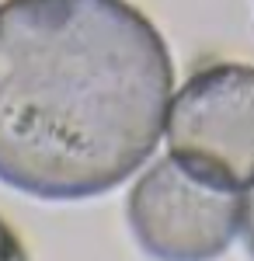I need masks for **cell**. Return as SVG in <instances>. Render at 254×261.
Here are the masks:
<instances>
[{
    "mask_svg": "<svg viewBox=\"0 0 254 261\" xmlns=\"http://www.w3.org/2000/svg\"><path fill=\"white\" fill-rule=\"evenodd\" d=\"M171 49L125 0L0 4V181L45 202L94 199L160 143Z\"/></svg>",
    "mask_w": 254,
    "mask_h": 261,
    "instance_id": "obj_1",
    "label": "cell"
},
{
    "mask_svg": "<svg viewBox=\"0 0 254 261\" xmlns=\"http://www.w3.org/2000/svg\"><path fill=\"white\" fill-rule=\"evenodd\" d=\"M167 146L181 167L219 188L254 185V66L213 63L167 105Z\"/></svg>",
    "mask_w": 254,
    "mask_h": 261,
    "instance_id": "obj_2",
    "label": "cell"
},
{
    "mask_svg": "<svg viewBox=\"0 0 254 261\" xmlns=\"http://www.w3.org/2000/svg\"><path fill=\"white\" fill-rule=\"evenodd\" d=\"M240 237H244L247 254L254 258V185H251V192L240 199Z\"/></svg>",
    "mask_w": 254,
    "mask_h": 261,
    "instance_id": "obj_5",
    "label": "cell"
},
{
    "mask_svg": "<svg viewBox=\"0 0 254 261\" xmlns=\"http://www.w3.org/2000/svg\"><path fill=\"white\" fill-rule=\"evenodd\" d=\"M125 213L136 244L157 261H216L240 233L234 188L195 178L174 157L139 174Z\"/></svg>",
    "mask_w": 254,
    "mask_h": 261,
    "instance_id": "obj_3",
    "label": "cell"
},
{
    "mask_svg": "<svg viewBox=\"0 0 254 261\" xmlns=\"http://www.w3.org/2000/svg\"><path fill=\"white\" fill-rule=\"evenodd\" d=\"M0 261H28V251L24 244L18 241V233L0 220Z\"/></svg>",
    "mask_w": 254,
    "mask_h": 261,
    "instance_id": "obj_4",
    "label": "cell"
}]
</instances>
